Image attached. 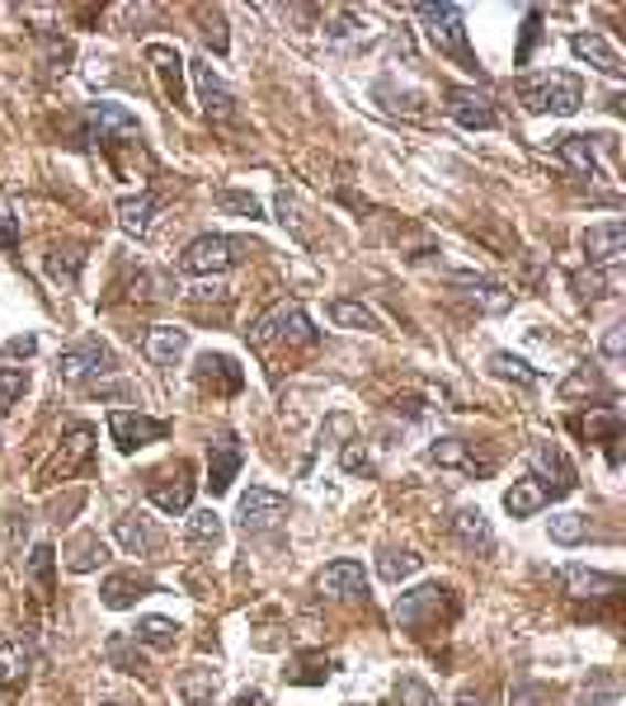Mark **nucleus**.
<instances>
[{
	"label": "nucleus",
	"mask_w": 626,
	"mask_h": 706,
	"mask_svg": "<svg viewBox=\"0 0 626 706\" xmlns=\"http://www.w3.org/2000/svg\"><path fill=\"white\" fill-rule=\"evenodd\" d=\"M518 99H524L528 114H575L584 104V85L570 71H547V76H528L518 85Z\"/></svg>",
	"instance_id": "1"
},
{
	"label": "nucleus",
	"mask_w": 626,
	"mask_h": 706,
	"mask_svg": "<svg viewBox=\"0 0 626 706\" xmlns=\"http://www.w3.org/2000/svg\"><path fill=\"white\" fill-rule=\"evenodd\" d=\"M452 617H457V598H452V589H443V585H424V589H410V593L396 598V622L414 635L433 631L439 622H452Z\"/></svg>",
	"instance_id": "2"
},
{
	"label": "nucleus",
	"mask_w": 626,
	"mask_h": 706,
	"mask_svg": "<svg viewBox=\"0 0 626 706\" xmlns=\"http://www.w3.org/2000/svg\"><path fill=\"white\" fill-rule=\"evenodd\" d=\"M420 24L429 33V43L439 47V57L462 62L466 71H476V57L466 47V20H462V6H414Z\"/></svg>",
	"instance_id": "3"
},
{
	"label": "nucleus",
	"mask_w": 626,
	"mask_h": 706,
	"mask_svg": "<svg viewBox=\"0 0 626 706\" xmlns=\"http://www.w3.org/2000/svg\"><path fill=\"white\" fill-rule=\"evenodd\" d=\"M250 344L255 349H269V344H316V325L306 321L302 302H278V307H269L250 325Z\"/></svg>",
	"instance_id": "4"
},
{
	"label": "nucleus",
	"mask_w": 626,
	"mask_h": 706,
	"mask_svg": "<svg viewBox=\"0 0 626 706\" xmlns=\"http://www.w3.org/2000/svg\"><path fill=\"white\" fill-rule=\"evenodd\" d=\"M250 245L246 240H236V236H198V240H188L184 245V255H180V269L184 274H226V269H236L240 259H246Z\"/></svg>",
	"instance_id": "5"
},
{
	"label": "nucleus",
	"mask_w": 626,
	"mask_h": 706,
	"mask_svg": "<svg viewBox=\"0 0 626 706\" xmlns=\"http://www.w3.org/2000/svg\"><path fill=\"white\" fill-rule=\"evenodd\" d=\"M95 457V429L90 424H72V434L62 438V448L52 452V462L43 467L39 485H57V481H72V475Z\"/></svg>",
	"instance_id": "6"
},
{
	"label": "nucleus",
	"mask_w": 626,
	"mask_h": 706,
	"mask_svg": "<svg viewBox=\"0 0 626 706\" xmlns=\"http://www.w3.org/2000/svg\"><path fill=\"white\" fill-rule=\"evenodd\" d=\"M147 494L161 514H188V509H194V471H188V462H175L170 471H155L147 481Z\"/></svg>",
	"instance_id": "7"
},
{
	"label": "nucleus",
	"mask_w": 626,
	"mask_h": 706,
	"mask_svg": "<svg viewBox=\"0 0 626 706\" xmlns=\"http://www.w3.org/2000/svg\"><path fill=\"white\" fill-rule=\"evenodd\" d=\"M114 367H118V359H114L109 344L85 340V344H76V349H62L57 377H62V382H90V377H109Z\"/></svg>",
	"instance_id": "8"
},
{
	"label": "nucleus",
	"mask_w": 626,
	"mask_h": 706,
	"mask_svg": "<svg viewBox=\"0 0 626 706\" xmlns=\"http://www.w3.org/2000/svg\"><path fill=\"white\" fill-rule=\"evenodd\" d=\"M288 494H278V490H265V485H250L246 494H240V509H236V518L246 533H269V527H278L288 518Z\"/></svg>",
	"instance_id": "9"
},
{
	"label": "nucleus",
	"mask_w": 626,
	"mask_h": 706,
	"mask_svg": "<svg viewBox=\"0 0 626 706\" xmlns=\"http://www.w3.org/2000/svg\"><path fill=\"white\" fill-rule=\"evenodd\" d=\"M109 434H114L118 452H137V448L161 443V438L170 434V424L151 419V415H137V410H109Z\"/></svg>",
	"instance_id": "10"
},
{
	"label": "nucleus",
	"mask_w": 626,
	"mask_h": 706,
	"mask_svg": "<svg viewBox=\"0 0 626 706\" xmlns=\"http://www.w3.org/2000/svg\"><path fill=\"white\" fill-rule=\"evenodd\" d=\"M240 462H246V448H240V438H236V434H217L213 443H207V490H213V494L231 490Z\"/></svg>",
	"instance_id": "11"
},
{
	"label": "nucleus",
	"mask_w": 626,
	"mask_h": 706,
	"mask_svg": "<svg viewBox=\"0 0 626 706\" xmlns=\"http://www.w3.org/2000/svg\"><path fill=\"white\" fill-rule=\"evenodd\" d=\"M447 118L462 122V128H472V132H490V128H499L495 104L485 99V95H476V90H466V85H452V90H447Z\"/></svg>",
	"instance_id": "12"
},
{
	"label": "nucleus",
	"mask_w": 626,
	"mask_h": 706,
	"mask_svg": "<svg viewBox=\"0 0 626 706\" xmlns=\"http://www.w3.org/2000/svg\"><path fill=\"white\" fill-rule=\"evenodd\" d=\"M194 85H198V99H203V114L217 122V128H231L236 122V99L231 90L217 81V71L207 62H194Z\"/></svg>",
	"instance_id": "13"
},
{
	"label": "nucleus",
	"mask_w": 626,
	"mask_h": 706,
	"mask_svg": "<svg viewBox=\"0 0 626 706\" xmlns=\"http://www.w3.org/2000/svg\"><path fill=\"white\" fill-rule=\"evenodd\" d=\"M147 593H155V579L151 575H137V570H123V575H109L99 585V603L114 608V612H123V608H137V598H147Z\"/></svg>",
	"instance_id": "14"
},
{
	"label": "nucleus",
	"mask_w": 626,
	"mask_h": 706,
	"mask_svg": "<svg viewBox=\"0 0 626 706\" xmlns=\"http://www.w3.org/2000/svg\"><path fill=\"white\" fill-rule=\"evenodd\" d=\"M424 462H433V467H457V471H466V475H490V471H495L490 457H476L472 443H462V438H439V443L424 452Z\"/></svg>",
	"instance_id": "15"
},
{
	"label": "nucleus",
	"mask_w": 626,
	"mask_h": 706,
	"mask_svg": "<svg viewBox=\"0 0 626 706\" xmlns=\"http://www.w3.org/2000/svg\"><path fill=\"white\" fill-rule=\"evenodd\" d=\"M321 593H330V598H368V575H363V565L358 560H330L325 570H321Z\"/></svg>",
	"instance_id": "16"
},
{
	"label": "nucleus",
	"mask_w": 626,
	"mask_h": 706,
	"mask_svg": "<svg viewBox=\"0 0 626 706\" xmlns=\"http://www.w3.org/2000/svg\"><path fill=\"white\" fill-rule=\"evenodd\" d=\"M570 52H575L580 62L598 66L603 76H613V81H622V76H626V66H622V52H617L613 43H607L603 33H594V29H589V33H575V39H570Z\"/></svg>",
	"instance_id": "17"
},
{
	"label": "nucleus",
	"mask_w": 626,
	"mask_h": 706,
	"mask_svg": "<svg viewBox=\"0 0 626 706\" xmlns=\"http://www.w3.org/2000/svg\"><path fill=\"white\" fill-rule=\"evenodd\" d=\"M580 245H584L589 264H617V259L626 255V222H603V226H589Z\"/></svg>",
	"instance_id": "18"
},
{
	"label": "nucleus",
	"mask_w": 626,
	"mask_h": 706,
	"mask_svg": "<svg viewBox=\"0 0 626 706\" xmlns=\"http://www.w3.org/2000/svg\"><path fill=\"white\" fill-rule=\"evenodd\" d=\"M551 500H561L547 481H537V475H528V481H514V490H504V509H509L514 518H532V514H542V509Z\"/></svg>",
	"instance_id": "19"
},
{
	"label": "nucleus",
	"mask_w": 626,
	"mask_h": 706,
	"mask_svg": "<svg viewBox=\"0 0 626 706\" xmlns=\"http://www.w3.org/2000/svg\"><path fill=\"white\" fill-rule=\"evenodd\" d=\"M114 537H118V546H123L128 556H155L161 552V533L151 527L147 514H123L114 523Z\"/></svg>",
	"instance_id": "20"
},
{
	"label": "nucleus",
	"mask_w": 626,
	"mask_h": 706,
	"mask_svg": "<svg viewBox=\"0 0 626 706\" xmlns=\"http://www.w3.org/2000/svg\"><path fill=\"white\" fill-rule=\"evenodd\" d=\"M147 62L155 66V76H161V90L170 104H184V57L170 43H151L147 47Z\"/></svg>",
	"instance_id": "21"
},
{
	"label": "nucleus",
	"mask_w": 626,
	"mask_h": 706,
	"mask_svg": "<svg viewBox=\"0 0 626 706\" xmlns=\"http://www.w3.org/2000/svg\"><path fill=\"white\" fill-rule=\"evenodd\" d=\"M561 585H565L570 598H613L622 589V579L617 575H603V570H584V565H565Z\"/></svg>",
	"instance_id": "22"
},
{
	"label": "nucleus",
	"mask_w": 626,
	"mask_h": 706,
	"mask_svg": "<svg viewBox=\"0 0 626 706\" xmlns=\"http://www.w3.org/2000/svg\"><path fill=\"white\" fill-rule=\"evenodd\" d=\"M142 353L151 363L161 367H175L184 353H188V330H175V325H151L147 340H142Z\"/></svg>",
	"instance_id": "23"
},
{
	"label": "nucleus",
	"mask_w": 626,
	"mask_h": 706,
	"mask_svg": "<svg viewBox=\"0 0 626 706\" xmlns=\"http://www.w3.org/2000/svg\"><path fill=\"white\" fill-rule=\"evenodd\" d=\"M452 282L457 288H466V297L485 311V315H504L514 307V292L509 288H499V282H490V278H476V274H452Z\"/></svg>",
	"instance_id": "24"
},
{
	"label": "nucleus",
	"mask_w": 626,
	"mask_h": 706,
	"mask_svg": "<svg viewBox=\"0 0 626 706\" xmlns=\"http://www.w3.org/2000/svg\"><path fill=\"white\" fill-rule=\"evenodd\" d=\"M198 382L213 386L222 396H236L240 386H246V373L236 367V359H226V353H203L198 359Z\"/></svg>",
	"instance_id": "25"
},
{
	"label": "nucleus",
	"mask_w": 626,
	"mask_h": 706,
	"mask_svg": "<svg viewBox=\"0 0 626 706\" xmlns=\"http://www.w3.org/2000/svg\"><path fill=\"white\" fill-rule=\"evenodd\" d=\"M532 467H537V481H547V475H555V490H561V494H570V490H575V467H570V457L561 452V448H555V443H537L532 452Z\"/></svg>",
	"instance_id": "26"
},
{
	"label": "nucleus",
	"mask_w": 626,
	"mask_h": 706,
	"mask_svg": "<svg viewBox=\"0 0 626 706\" xmlns=\"http://www.w3.org/2000/svg\"><path fill=\"white\" fill-rule=\"evenodd\" d=\"M607 137H561L555 141V151H561L565 165H575L580 174H589V180H603V165H598V147Z\"/></svg>",
	"instance_id": "27"
},
{
	"label": "nucleus",
	"mask_w": 626,
	"mask_h": 706,
	"mask_svg": "<svg viewBox=\"0 0 626 706\" xmlns=\"http://www.w3.org/2000/svg\"><path fill=\"white\" fill-rule=\"evenodd\" d=\"M452 533H457L462 546H472V552H495V527L481 509H457L452 514Z\"/></svg>",
	"instance_id": "28"
},
{
	"label": "nucleus",
	"mask_w": 626,
	"mask_h": 706,
	"mask_svg": "<svg viewBox=\"0 0 626 706\" xmlns=\"http://www.w3.org/2000/svg\"><path fill=\"white\" fill-rule=\"evenodd\" d=\"M62 556H66V570L72 575H90V570H99V565L109 560V546H104L99 533H76Z\"/></svg>",
	"instance_id": "29"
},
{
	"label": "nucleus",
	"mask_w": 626,
	"mask_h": 706,
	"mask_svg": "<svg viewBox=\"0 0 626 706\" xmlns=\"http://www.w3.org/2000/svg\"><path fill=\"white\" fill-rule=\"evenodd\" d=\"M0 683H6L10 693L29 683V650L14 631H0Z\"/></svg>",
	"instance_id": "30"
},
{
	"label": "nucleus",
	"mask_w": 626,
	"mask_h": 706,
	"mask_svg": "<svg viewBox=\"0 0 626 706\" xmlns=\"http://www.w3.org/2000/svg\"><path fill=\"white\" fill-rule=\"evenodd\" d=\"M90 128L99 141H109V137H137V118L123 109V104H90Z\"/></svg>",
	"instance_id": "31"
},
{
	"label": "nucleus",
	"mask_w": 626,
	"mask_h": 706,
	"mask_svg": "<svg viewBox=\"0 0 626 706\" xmlns=\"http://www.w3.org/2000/svg\"><path fill=\"white\" fill-rule=\"evenodd\" d=\"M151 222H155V199H151V193H137V199L118 203V226H123L128 236L147 240L151 236Z\"/></svg>",
	"instance_id": "32"
},
{
	"label": "nucleus",
	"mask_w": 626,
	"mask_h": 706,
	"mask_svg": "<svg viewBox=\"0 0 626 706\" xmlns=\"http://www.w3.org/2000/svg\"><path fill=\"white\" fill-rule=\"evenodd\" d=\"M137 645H151V650H175L180 641V622H170V617H142L132 631Z\"/></svg>",
	"instance_id": "33"
},
{
	"label": "nucleus",
	"mask_w": 626,
	"mask_h": 706,
	"mask_svg": "<svg viewBox=\"0 0 626 706\" xmlns=\"http://www.w3.org/2000/svg\"><path fill=\"white\" fill-rule=\"evenodd\" d=\"M330 321L344 325V330H381L377 311L363 307V302H349V297H335V302H330Z\"/></svg>",
	"instance_id": "34"
},
{
	"label": "nucleus",
	"mask_w": 626,
	"mask_h": 706,
	"mask_svg": "<svg viewBox=\"0 0 626 706\" xmlns=\"http://www.w3.org/2000/svg\"><path fill=\"white\" fill-rule=\"evenodd\" d=\"M561 396H565V400H575V396H603V400H607V396H613V386L603 382V373H598L594 363H580L575 377L561 386Z\"/></svg>",
	"instance_id": "35"
},
{
	"label": "nucleus",
	"mask_w": 626,
	"mask_h": 706,
	"mask_svg": "<svg viewBox=\"0 0 626 706\" xmlns=\"http://www.w3.org/2000/svg\"><path fill=\"white\" fill-rule=\"evenodd\" d=\"M104 660H109L114 668H123V674H142L147 660H142V650H137L132 635H109L104 641Z\"/></svg>",
	"instance_id": "36"
},
{
	"label": "nucleus",
	"mask_w": 626,
	"mask_h": 706,
	"mask_svg": "<svg viewBox=\"0 0 626 706\" xmlns=\"http://www.w3.org/2000/svg\"><path fill=\"white\" fill-rule=\"evenodd\" d=\"M420 565H424V556H414V552H381L377 575L391 579V585H401V579H410L414 570H420Z\"/></svg>",
	"instance_id": "37"
},
{
	"label": "nucleus",
	"mask_w": 626,
	"mask_h": 706,
	"mask_svg": "<svg viewBox=\"0 0 626 706\" xmlns=\"http://www.w3.org/2000/svg\"><path fill=\"white\" fill-rule=\"evenodd\" d=\"M490 373L504 377V382H518V386H537V382H542L524 359H514V353H490Z\"/></svg>",
	"instance_id": "38"
},
{
	"label": "nucleus",
	"mask_w": 626,
	"mask_h": 706,
	"mask_svg": "<svg viewBox=\"0 0 626 706\" xmlns=\"http://www.w3.org/2000/svg\"><path fill=\"white\" fill-rule=\"evenodd\" d=\"M188 542L194 546H222V518L213 514V509L188 514Z\"/></svg>",
	"instance_id": "39"
},
{
	"label": "nucleus",
	"mask_w": 626,
	"mask_h": 706,
	"mask_svg": "<svg viewBox=\"0 0 626 706\" xmlns=\"http://www.w3.org/2000/svg\"><path fill=\"white\" fill-rule=\"evenodd\" d=\"M584 537H589V518H584V514H555V518H551V542L580 546Z\"/></svg>",
	"instance_id": "40"
},
{
	"label": "nucleus",
	"mask_w": 626,
	"mask_h": 706,
	"mask_svg": "<svg viewBox=\"0 0 626 706\" xmlns=\"http://www.w3.org/2000/svg\"><path fill=\"white\" fill-rule=\"evenodd\" d=\"M29 392V373L24 367H0V419L10 415V405Z\"/></svg>",
	"instance_id": "41"
},
{
	"label": "nucleus",
	"mask_w": 626,
	"mask_h": 706,
	"mask_svg": "<svg viewBox=\"0 0 626 706\" xmlns=\"http://www.w3.org/2000/svg\"><path fill=\"white\" fill-rule=\"evenodd\" d=\"M80 250H76V245H66V250H52L47 255V274L52 278H62L66 282V288H72V282H76V274H80Z\"/></svg>",
	"instance_id": "42"
},
{
	"label": "nucleus",
	"mask_w": 626,
	"mask_h": 706,
	"mask_svg": "<svg viewBox=\"0 0 626 706\" xmlns=\"http://www.w3.org/2000/svg\"><path fill=\"white\" fill-rule=\"evenodd\" d=\"M330 668H335V660H330V655H302L298 668H292L288 678H292V683H325Z\"/></svg>",
	"instance_id": "43"
},
{
	"label": "nucleus",
	"mask_w": 626,
	"mask_h": 706,
	"mask_svg": "<svg viewBox=\"0 0 626 706\" xmlns=\"http://www.w3.org/2000/svg\"><path fill=\"white\" fill-rule=\"evenodd\" d=\"M217 207H226V212H240V217H265V212H259V203H255V193H246V189H222L217 193Z\"/></svg>",
	"instance_id": "44"
},
{
	"label": "nucleus",
	"mask_w": 626,
	"mask_h": 706,
	"mask_svg": "<svg viewBox=\"0 0 626 706\" xmlns=\"http://www.w3.org/2000/svg\"><path fill=\"white\" fill-rule=\"evenodd\" d=\"M52 556H57V552H52L47 542H39V546H33V552H29V575L39 579L43 589H52Z\"/></svg>",
	"instance_id": "45"
},
{
	"label": "nucleus",
	"mask_w": 626,
	"mask_h": 706,
	"mask_svg": "<svg viewBox=\"0 0 626 706\" xmlns=\"http://www.w3.org/2000/svg\"><path fill=\"white\" fill-rule=\"evenodd\" d=\"M396 697H401V706H439L420 678H401V683H396Z\"/></svg>",
	"instance_id": "46"
},
{
	"label": "nucleus",
	"mask_w": 626,
	"mask_h": 706,
	"mask_svg": "<svg viewBox=\"0 0 626 706\" xmlns=\"http://www.w3.org/2000/svg\"><path fill=\"white\" fill-rule=\"evenodd\" d=\"M0 250H20V226H14V212L0 193Z\"/></svg>",
	"instance_id": "47"
},
{
	"label": "nucleus",
	"mask_w": 626,
	"mask_h": 706,
	"mask_svg": "<svg viewBox=\"0 0 626 706\" xmlns=\"http://www.w3.org/2000/svg\"><path fill=\"white\" fill-rule=\"evenodd\" d=\"M580 706H617V683L603 678L598 687H584V693H580Z\"/></svg>",
	"instance_id": "48"
},
{
	"label": "nucleus",
	"mask_w": 626,
	"mask_h": 706,
	"mask_svg": "<svg viewBox=\"0 0 626 706\" xmlns=\"http://www.w3.org/2000/svg\"><path fill=\"white\" fill-rule=\"evenodd\" d=\"M622 353H626V325H607V334H603V359H607V363H622Z\"/></svg>",
	"instance_id": "49"
},
{
	"label": "nucleus",
	"mask_w": 626,
	"mask_h": 706,
	"mask_svg": "<svg viewBox=\"0 0 626 706\" xmlns=\"http://www.w3.org/2000/svg\"><path fill=\"white\" fill-rule=\"evenodd\" d=\"M542 702H551V693L542 683H524V687H514V706H542Z\"/></svg>",
	"instance_id": "50"
},
{
	"label": "nucleus",
	"mask_w": 626,
	"mask_h": 706,
	"mask_svg": "<svg viewBox=\"0 0 626 706\" xmlns=\"http://www.w3.org/2000/svg\"><path fill=\"white\" fill-rule=\"evenodd\" d=\"M39 353V340L33 334H14V340L6 344V359H33Z\"/></svg>",
	"instance_id": "51"
},
{
	"label": "nucleus",
	"mask_w": 626,
	"mask_h": 706,
	"mask_svg": "<svg viewBox=\"0 0 626 706\" xmlns=\"http://www.w3.org/2000/svg\"><path fill=\"white\" fill-rule=\"evenodd\" d=\"M537 24H542V10H532V14H528V29H524V47H518V66L528 62V52H532V43H537V33H542Z\"/></svg>",
	"instance_id": "52"
},
{
	"label": "nucleus",
	"mask_w": 626,
	"mask_h": 706,
	"mask_svg": "<svg viewBox=\"0 0 626 706\" xmlns=\"http://www.w3.org/2000/svg\"><path fill=\"white\" fill-rule=\"evenodd\" d=\"M344 471H349V475H358V471H373L368 452H363L358 443H349V448H344Z\"/></svg>",
	"instance_id": "53"
},
{
	"label": "nucleus",
	"mask_w": 626,
	"mask_h": 706,
	"mask_svg": "<svg viewBox=\"0 0 626 706\" xmlns=\"http://www.w3.org/2000/svg\"><path fill=\"white\" fill-rule=\"evenodd\" d=\"M457 706H495V697L485 693V687H481V693H476V687H466V693L457 697Z\"/></svg>",
	"instance_id": "54"
},
{
	"label": "nucleus",
	"mask_w": 626,
	"mask_h": 706,
	"mask_svg": "<svg viewBox=\"0 0 626 706\" xmlns=\"http://www.w3.org/2000/svg\"><path fill=\"white\" fill-rule=\"evenodd\" d=\"M231 706H269V697L265 693H255V687H250V693H236V702Z\"/></svg>",
	"instance_id": "55"
}]
</instances>
